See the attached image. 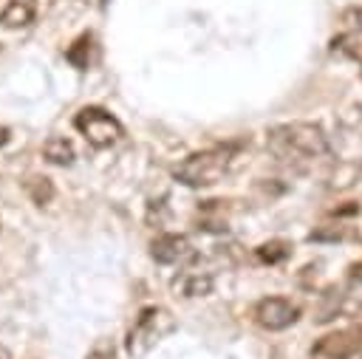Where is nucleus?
<instances>
[{
    "label": "nucleus",
    "instance_id": "1",
    "mask_svg": "<svg viewBox=\"0 0 362 359\" xmlns=\"http://www.w3.org/2000/svg\"><path fill=\"white\" fill-rule=\"evenodd\" d=\"M266 147L280 161L320 158V155H328V150H331L325 130L314 122H283V124L269 127Z\"/></svg>",
    "mask_w": 362,
    "mask_h": 359
},
{
    "label": "nucleus",
    "instance_id": "2",
    "mask_svg": "<svg viewBox=\"0 0 362 359\" xmlns=\"http://www.w3.org/2000/svg\"><path fill=\"white\" fill-rule=\"evenodd\" d=\"M235 158H238V153H235L232 144H226V147H209V150L192 153L184 161H178L173 167V178L178 184H184V187L204 189V187L218 184L223 175H229Z\"/></svg>",
    "mask_w": 362,
    "mask_h": 359
},
{
    "label": "nucleus",
    "instance_id": "3",
    "mask_svg": "<svg viewBox=\"0 0 362 359\" xmlns=\"http://www.w3.org/2000/svg\"><path fill=\"white\" fill-rule=\"evenodd\" d=\"M175 331V319L167 308L161 305H150L139 314V319L133 322V328L127 331V339H124V351L130 356H144L150 348H156L167 334Z\"/></svg>",
    "mask_w": 362,
    "mask_h": 359
},
{
    "label": "nucleus",
    "instance_id": "4",
    "mask_svg": "<svg viewBox=\"0 0 362 359\" xmlns=\"http://www.w3.org/2000/svg\"><path fill=\"white\" fill-rule=\"evenodd\" d=\"M74 127L88 139L90 147H99V150L116 144V141L124 136L119 119L110 116V113L102 110V107H82V110L76 113V119H74Z\"/></svg>",
    "mask_w": 362,
    "mask_h": 359
},
{
    "label": "nucleus",
    "instance_id": "5",
    "mask_svg": "<svg viewBox=\"0 0 362 359\" xmlns=\"http://www.w3.org/2000/svg\"><path fill=\"white\" fill-rule=\"evenodd\" d=\"M252 317L266 331H286L288 325L297 322L300 308L288 297H263V300H257Z\"/></svg>",
    "mask_w": 362,
    "mask_h": 359
},
{
    "label": "nucleus",
    "instance_id": "6",
    "mask_svg": "<svg viewBox=\"0 0 362 359\" xmlns=\"http://www.w3.org/2000/svg\"><path fill=\"white\" fill-rule=\"evenodd\" d=\"M359 348H362V331L359 328H342V331L325 334L311 348V356H317V359H351Z\"/></svg>",
    "mask_w": 362,
    "mask_h": 359
},
{
    "label": "nucleus",
    "instance_id": "7",
    "mask_svg": "<svg viewBox=\"0 0 362 359\" xmlns=\"http://www.w3.org/2000/svg\"><path fill=\"white\" fill-rule=\"evenodd\" d=\"M150 254L156 263L161 266H170V263H178L189 254V240L184 235H158L153 243H150Z\"/></svg>",
    "mask_w": 362,
    "mask_h": 359
},
{
    "label": "nucleus",
    "instance_id": "8",
    "mask_svg": "<svg viewBox=\"0 0 362 359\" xmlns=\"http://www.w3.org/2000/svg\"><path fill=\"white\" fill-rule=\"evenodd\" d=\"M34 3L31 0H8V6L0 11L3 28H28L34 23Z\"/></svg>",
    "mask_w": 362,
    "mask_h": 359
},
{
    "label": "nucleus",
    "instance_id": "9",
    "mask_svg": "<svg viewBox=\"0 0 362 359\" xmlns=\"http://www.w3.org/2000/svg\"><path fill=\"white\" fill-rule=\"evenodd\" d=\"M331 51L345 57V59H354V62H362V28H348L342 34H337L331 40Z\"/></svg>",
    "mask_w": 362,
    "mask_h": 359
},
{
    "label": "nucleus",
    "instance_id": "10",
    "mask_svg": "<svg viewBox=\"0 0 362 359\" xmlns=\"http://www.w3.org/2000/svg\"><path fill=\"white\" fill-rule=\"evenodd\" d=\"M173 286H175V291L181 297H206L212 291V277L209 274H198V271H187Z\"/></svg>",
    "mask_w": 362,
    "mask_h": 359
},
{
    "label": "nucleus",
    "instance_id": "11",
    "mask_svg": "<svg viewBox=\"0 0 362 359\" xmlns=\"http://www.w3.org/2000/svg\"><path fill=\"white\" fill-rule=\"evenodd\" d=\"M42 155L51 161V164H59V167H68L74 161V144L62 136H51L45 144H42Z\"/></svg>",
    "mask_w": 362,
    "mask_h": 359
},
{
    "label": "nucleus",
    "instance_id": "12",
    "mask_svg": "<svg viewBox=\"0 0 362 359\" xmlns=\"http://www.w3.org/2000/svg\"><path fill=\"white\" fill-rule=\"evenodd\" d=\"M25 192L31 195V201L34 204H48L51 198H54V184H51V178H45V175H31L28 181H25Z\"/></svg>",
    "mask_w": 362,
    "mask_h": 359
},
{
    "label": "nucleus",
    "instance_id": "13",
    "mask_svg": "<svg viewBox=\"0 0 362 359\" xmlns=\"http://www.w3.org/2000/svg\"><path fill=\"white\" fill-rule=\"evenodd\" d=\"M288 254H291V243H286V240H269V243L257 246V260H263V263H280Z\"/></svg>",
    "mask_w": 362,
    "mask_h": 359
},
{
    "label": "nucleus",
    "instance_id": "14",
    "mask_svg": "<svg viewBox=\"0 0 362 359\" xmlns=\"http://www.w3.org/2000/svg\"><path fill=\"white\" fill-rule=\"evenodd\" d=\"M88 54H90V34H82L71 48H68V59L76 65V68H88Z\"/></svg>",
    "mask_w": 362,
    "mask_h": 359
},
{
    "label": "nucleus",
    "instance_id": "15",
    "mask_svg": "<svg viewBox=\"0 0 362 359\" xmlns=\"http://www.w3.org/2000/svg\"><path fill=\"white\" fill-rule=\"evenodd\" d=\"M345 237V229L339 226H320L314 232H308V240H342Z\"/></svg>",
    "mask_w": 362,
    "mask_h": 359
},
{
    "label": "nucleus",
    "instance_id": "16",
    "mask_svg": "<svg viewBox=\"0 0 362 359\" xmlns=\"http://www.w3.org/2000/svg\"><path fill=\"white\" fill-rule=\"evenodd\" d=\"M339 20L348 25V28H362V6H351L339 14Z\"/></svg>",
    "mask_w": 362,
    "mask_h": 359
},
{
    "label": "nucleus",
    "instance_id": "17",
    "mask_svg": "<svg viewBox=\"0 0 362 359\" xmlns=\"http://www.w3.org/2000/svg\"><path fill=\"white\" fill-rule=\"evenodd\" d=\"M85 359H113V345H107V342H96L93 351H90Z\"/></svg>",
    "mask_w": 362,
    "mask_h": 359
},
{
    "label": "nucleus",
    "instance_id": "18",
    "mask_svg": "<svg viewBox=\"0 0 362 359\" xmlns=\"http://www.w3.org/2000/svg\"><path fill=\"white\" fill-rule=\"evenodd\" d=\"M8 139H11L8 127H3V124H0V147H3V144H8Z\"/></svg>",
    "mask_w": 362,
    "mask_h": 359
},
{
    "label": "nucleus",
    "instance_id": "19",
    "mask_svg": "<svg viewBox=\"0 0 362 359\" xmlns=\"http://www.w3.org/2000/svg\"><path fill=\"white\" fill-rule=\"evenodd\" d=\"M0 359H11V353H8V351H6L3 345H0Z\"/></svg>",
    "mask_w": 362,
    "mask_h": 359
},
{
    "label": "nucleus",
    "instance_id": "20",
    "mask_svg": "<svg viewBox=\"0 0 362 359\" xmlns=\"http://www.w3.org/2000/svg\"><path fill=\"white\" fill-rule=\"evenodd\" d=\"M359 79H362V71H359Z\"/></svg>",
    "mask_w": 362,
    "mask_h": 359
}]
</instances>
